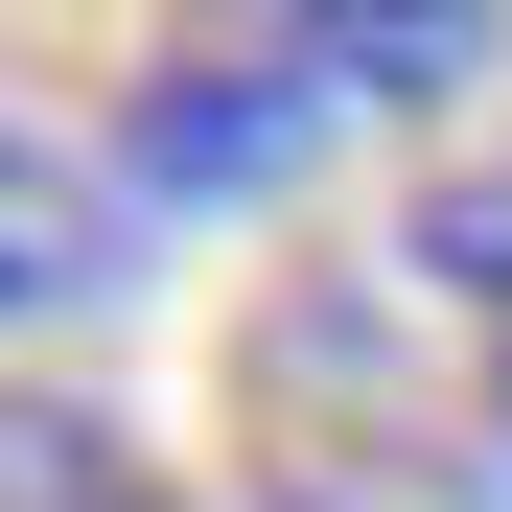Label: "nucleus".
I'll use <instances>...</instances> for the list:
<instances>
[{"instance_id": "4", "label": "nucleus", "mask_w": 512, "mask_h": 512, "mask_svg": "<svg viewBox=\"0 0 512 512\" xmlns=\"http://www.w3.org/2000/svg\"><path fill=\"white\" fill-rule=\"evenodd\" d=\"M0 512H163L94 396H0Z\"/></svg>"}, {"instance_id": "2", "label": "nucleus", "mask_w": 512, "mask_h": 512, "mask_svg": "<svg viewBox=\"0 0 512 512\" xmlns=\"http://www.w3.org/2000/svg\"><path fill=\"white\" fill-rule=\"evenodd\" d=\"M140 280V187L94 140H47V117H0V326H70V303H117Z\"/></svg>"}, {"instance_id": "3", "label": "nucleus", "mask_w": 512, "mask_h": 512, "mask_svg": "<svg viewBox=\"0 0 512 512\" xmlns=\"http://www.w3.org/2000/svg\"><path fill=\"white\" fill-rule=\"evenodd\" d=\"M396 256L443 280V326H466V396H489V489H512V187H419L396 210Z\"/></svg>"}, {"instance_id": "5", "label": "nucleus", "mask_w": 512, "mask_h": 512, "mask_svg": "<svg viewBox=\"0 0 512 512\" xmlns=\"http://www.w3.org/2000/svg\"><path fill=\"white\" fill-rule=\"evenodd\" d=\"M163 512H187V489H163Z\"/></svg>"}, {"instance_id": "1", "label": "nucleus", "mask_w": 512, "mask_h": 512, "mask_svg": "<svg viewBox=\"0 0 512 512\" xmlns=\"http://www.w3.org/2000/svg\"><path fill=\"white\" fill-rule=\"evenodd\" d=\"M303 140H350V70H326L303 0L280 24H163L140 117H117V187L140 210H256V187H303Z\"/></svg>"}]
</instances>
